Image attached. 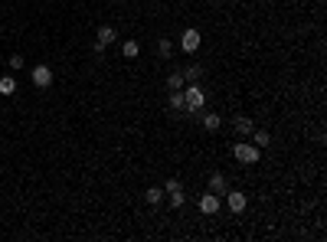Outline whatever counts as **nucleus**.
<instances>
[{
	"mask_svg": "<svg viewBox=\"0 0 327 242\" xmlns=\"http://www.w3.org/2000/svg\"><path fill=\"white\" fill-rule=\"evenodd\" d=\"M157 53H161V59H167V56L174 53V46H170V40H161V43H157Z\"/></svg>",
	"mask_w": 327,
	"mask_h": 242,
	"instance_id": "nucleus-15",
	"label": "nucleus"
},
{
	"mask_svg": "<svg viewBox=\"0 0 327 242\" xmlns=\"http://www.w3.org/2000/svg\"><path fill=\"white\" fill-rule=\"evenodd\" d=\"M164 193H167V197H170V203H174V206H184V187H180V180H167V187H164Z\"/></svg>",
	"mask_w": 327,
	"mask_h": 242,
	"instance_id": "nucleus-4",
	"label": "nucleus"
},
{
	"mask_svg": "<svg viewBox=\"0 0 327 242\" xmlns=\"http://www.w3.org/2000/svg\"><path fill=\"white\" fill-rule=\"evenodd\" d=\"M167 85H170V88H184V76H180V72H174V76L167 79Z\"/></svg>",
	"mask_w": 327,
	"mask_h": 242,
	"instance_id": "nucleus-19",
	"label": "nucleus"
},
{
	"mask_svg": "<svg viewBox=\"0 0 327 242\" xmlns=\"http://www.w3.org/2000/svg\"><path fill=\"white\" fill-rule=\"evenodd\" d=\"M180 76H184V79H190V82H196V79H200V66H186L184 72H180Z\"/></svg>",
	"mask_w": 327,
	"mask_h": 242,
	"instance_id": "nucleus-17",
	"label": "nucleus"
},
{
	"mask_svg": "<svg viewBox=\"0 0 327 242\" xmlns=\"http://www.w3.org/2000/svg\"><path fill=\"white\" fill-rule=\"evenodd\" d=\"M20 66H23V56L13 53V56H10V69H20Z\"/></svg>",
	"mask_w": 327,
	"mask_h": 242,
	"instance_id": "nucleus-20",
	"label": "nucleus"
},
{
	"mask_svg": "<svg viewBox=\"0 0 327 242\" xmlns=\"http://www.w3.org/2000/svg\"><path fill=\"white\" fill-rule=\"evenodd\" d=\"M226 200H229V209H232V213H242V209H245V193H232V190H226Z\"/></svg>",
	"mask_w": 327,
	"mask_h": 242,
	"instance_id": "nucleus-9",
	"label": "nucleus"
},
{
	"mask_svg": "<svg viewBox=\"0 0 327 242\" xmlns=\"http://www.w3.org/2000/svg\"><path fill=\"white\" fill-rule=\"evenodd\" d=\"M138 49H141V46L134 43V40H128V43H124V56H128V59H134V56H138Z\"/></svg>",
	"mask_w": 327,
	"mask_h": 242,
	"instance_id": "nucleus-18",
	"label": "nucleus"
},
{
	"mask_svg": "<svg viewBox=\"0 0 327 242\" xmlns=\"http://www.w3.org/2000/svg\"><path fill=\"white\" fill-rule=\"evenodd\" d=\"M252 128H255V124H252V118H245V115H239V118H236V134H252Z\"/></svg>",
	"mask_w": 327,
	"mask_h": 242,
	"instance_id": "nucleus-12",
	"label": "nucleus"
},
{
	"mask_svg": "<svg viewBox=\"0 0 327 242\" xmlns=\"http://www.w3.org/2000/svg\"><path fill=\"white\" fill-rule=\"evenodd\" d=\"M216 209H219V197H216V193H203V197H200V213L213 216Z\"/></svg>",
	"mask_w": 327,
	"mask_h": 242,
	"instance_id": "nucleus-6",
	"label": "nucleus"
},
{
	"mask_svg": "<svg viewBox=\"0 0 327 242\" xmlns=\"http://www.w3.org/2000/svg\"><path fill=\"white\" fill-rule=\"evenodd\" d=\"M170 108L177 111V115H180V111H184V88H170Z\"/></svg>",
	"mask_w": 327,
	"mask_h": 242,
	"instance_id": "nucleus-10",
	"label": "nucleus"
},
{
	"mask_svg": "<svg viewBox=\"0 0 327 242\" xmlns=\"http://www.w3.org/2000/svg\"><path fill=\"white\" fill-rule=\"evenodd\" d=\"M180 46H184V53H196L200 49V30H186L180 36Z\"/></svg>",
	"mask_w": 327,
	"mask_h": 242,
	"instance_id": "nucleus-5",
	"label": "nucleus"
},
{
	"mask_svg": "<svg viewBox=\"0 0 327 242\" xmlns=\"http://www.w3.org/2000/svg\"><path fill=\"white\" fill-rule=\"evenodd\" d=\"M13 92H17V82L10 76H3L0 79V95H13Z\"/></svg>",
	"mask_w": 327,
	"mask_h": 242,
	"instance_id": "nucleus-13",
	"label": "nucleus"
},
{
	"mask_svg": "<svg viewBox=\"0 0 327 242\" xmlns=\"http://www.w3.org/2000/svg\"><path fill=\"white\" fill-rule=\"evenodd\" d=\"M252 141H255V147H268V144H272V134L268 131H255V128H252Z\"/></svg>",
	"mask_w": 327,
	"mask_h": 242,
	"instance_id": "nucleus-11",
	"label": "nucleus"
},
{
	"mask_svg": "<svg viewBox=\"0 0 327 242\" xmlns=\"http://www.w3.org/2000/svg\"><path fill=\"white\" fill-rule=\"evenodd\" d=\"M115 40H118V33H115L111 26H102V30H98V40H95V49L102 53V49H105L108 43H115Z\"/></svg>",
	"mask_w": 327,
	"mask_h": 242,
	"instance_id": "nucleus-7",
	"label": "nucleus"
},
{
	"mask_svg": "<svg viewBox=\"0 0 327 242\" xmlns=\"http://www.w3.org/2000/svg\"><path fill=\"white\" fill-rule=\"evenodd\" d=\"M232 154H236L239 164H259V147H255V144H236Z\"/></svg>",
	"mask_w": 327,
	"mask_h": 242,
	"instance_id": "nucleus-2",
	"label": "nucleus"
},
{
	"mask_svg": "<svg viewBox=\"0 0 327 242\" xmlns=\"http://www.w3.org/2000/svg\"><path fill=\"white\" fill-rule=\"evenodd\" d=\"M203 128L206 131H219V115H203Z\"/></svg>",
	"mask_w": 327,
	"mask_h": 242,
	"instance_id": "nucleus-14",
	"label": "nucleus"
},
{
	"mask_svg": "<svg viewBox=\"0 0 327 242\" xmlns=\"http://www.w3.org/2000/svg\"><path fill=\"white\" fill-rule=\"evenodd\" d=\"M161 200H164V190H157V187L147 190V203H151V206H154V203H161Z\"/></svg>",
	"mask_w": 327,
	"mask_h": 242,
	"instance_id": "nucleus-16",
	"label": "nucleus"
},
{
	"mask_svg": "<svg viewBox=\"0 0 327 242\" xmlns=\"http://www.w3.org/2000/svg\"><path fill=\"white\" fill-rule=\"evenodd\" d=\"M33 85L36 88H49L53 85V69L49 66H36L33 69Z\"/></svg>",
	"mask_w": 327,
	"mask_h": 242,
	"instance_id": "nucleus-3",
	"label": "nucleus"
},
{
	"mask_svg": "<svg viewBox=\"0 0 327 242\" xmlns=\"http://www.w3.org/2000/svg\"><path fill=\"white\" fill-rule=\"evenodd\" d=\"M226 190H229V183H226V177H223V174H213V177H209V193L226 197Z\"/></svg>",
	"mask_w": 327,
	"mask_h": 242,
	"instance_id": "nucleus-8",
	"label": "nucleus"
},
{
	"mask_svg": "<svg viewBox=\"0 0 327 242\" xmlns=\"http://www.w3.org/2000/svg\"><path fill=\"white\" fill-rule=\"evenodd\" d=\"M203 101H206V95H203V85H190L184 92V111L186 115H200V111H203Z\"/></svg>",
	"mask_w": 327,
	"mask_h": 242,
	"instance_id": "nucleus-1",
	"label": "nucleus"
}]
</instances>
